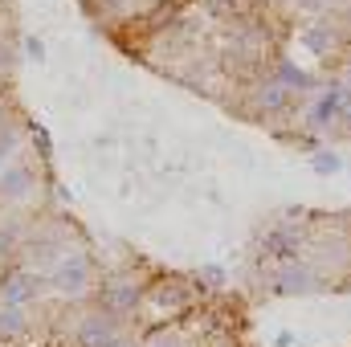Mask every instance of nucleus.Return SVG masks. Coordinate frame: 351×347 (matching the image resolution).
<instances>
[{
    "instance_id": "obj_1",
    "label": "nucleus",
    "mask_w": 351,
    "mask_h": 347,
    "mask_svg": "<svg viewBox=\"0 0 351 347\" xmlns=\"http://www.w3.org/2000/svg\"><path fill=\"white\" fill-rule=\"evenodd\" d=\"M49 282H53V290L58 294H66V298H82L90 286H94V265H90L86 254H62L58 265H53V274H49Z\"/></svg>"
},
{
    "instance_id": "obj_2",
    "label": "nucleus",
    "mask_w": 351,
    "mask_h": 347,
    "mask_svg": "<svg viewBox=\"0 0 351 347\" xmlns=\"http://www.w3.org/2000/svg\"><path fill=\"white\" fill-rule=\"evenodd\" d=\"M348 98H351L348 86L319 90V98H315L311 110H306V127H311V131H331V127H339V123H343V110H348Z\"/></svg>"
},
{
    "instance_id": "obj_3",
    "label": "nucleus",
    "mask_w": 351,
    "mask_h": 347,
    "mask_svg": "<svg viewBox=\"0 0 351 347\" xmlns=\"http://www.w3.org/2000/svg\"><path fill=\"white\" fill-rule=\"evenodd\" d=\"M98 302H102V311L106 315H131L135 311V302H139V282L135 278H106L102 282V290H98Z\"/></svg>"
},
{
    "instance_id": "obj_4",
    "label": "nucleus",
    "mask_w": 351,
    "mask_h": 347,
    "mask_svg": "<svg viewBox=\"0 0 351 347\" xmlns=\"http://www.w3.org/2000/svg\"><path fill=\"white\" fill-rule=\"evenodd\" d=\"M119 344V319L106 311H94L78 323V347H114Z\"/></svg>"
},
{
    "instance_id": "obj_5",
    "label": "nucleus",
    "mask_w": 351,
    "mask_h": 347,
    "mask_svg": "<svg viewBox=\"0 0 351 347\" xmlns=\"http://www.w3.org/2000/svg\"><path fill=\"white\" fill-rule=\"evenodd\" d=\"M0 294H4V302L8 307H25L29 298H37L41 294V274H33V270H8L4 274V282H0Z\"/></svg>"
},
{
    "instance_id": "obj_6",
    "label": "nucleus",
    "mask_w": 351,
    "mask_h": 347,
    "mask_svg": "<svg viewBox=\"0 0 351 347\" xmlns=\"http://www.w3.org/2000/svg\"><path fill=\"white\" fill-rule=\"evenodd\" d=\"M265 258H278V261H298L302 254V233L298 229H286V225H278V229H269L262 241Z\"/></svg>"
},
{
    "instance_id": "obj_7",
    "label": "nucleus",
    "mask_w": 351,
    "mask_h": 347,
    "mask_svg": "<svg viewBox=\"0 0 351 347\" xmlns=\"http://www.w3.org/2000/svg\"><path fill=\"white\" fill-rule=\"evenodd\" d=\"M274 286H278V294H302V290H315V274L306 270V265H286V270H278V278H274Z\"/></svg>"
},
{
    "instance_id": "obj_8",
    "label": "nucleus",
    "mask_w": 351,
    "mask_h": 347,
    "mask_svg": "<svg viewBox=\"0 0 351 347\" xmlns=\"http://www.w3.org/2000/svg\"><path fill=\"white\" fill-rule=\"evenodd\" d=\"M335 41H339V33H335V25H327V21L306 25V33H302V45H306L311 53H331Z\"/></svg>"
},
{
    "instance_id": "obj_9",
    "label": "nucleus",
    "mask_w": 351,
    "mask_h": 347,
    "mask_svg": "<svg viewBox=\"0 0 351 347\" xmlns=\"http://www.w3.org/2000/svg\"><path fill=\"white\" fill-rule=\"evenodd\" d=\"M294 102V90L278 86V82H269V86L258 90V110H265V115H278V110H286Z\"/></svg>"
},
{
    "instance_id": "obj_10",
    "label": "nucleus",
    "mask_w": 351,
    "mask_h": 347,
    "mask_svg": "<svg viewBox=\"0 0 351 347\" xmlns=\"http://www.w3.org/2000/svg\"><path fill=\"white\" fill-rule=\"evenodd\" d=\"M29 184H33V172L29 168H8V172L0 176V196L4 200H21L29 192Z\"/></svg>"
},
{
    "instance_id": "obj_11",
    "label": "nucleus",
    "mask_w": 351,
    "mask_h": 347,
    "mask_svg": "<svg viewBox=\"0 0 351 347\" xmlns=\"http://www.w3.org/2000/svg\"><path fill=\"white\" fill-rule=\"evenodd\" d=\"M278 86L286 90H315V78L306 74V70H298L294 62H278V78H274Z\"/></svg>"
},
{
    "instance_id": "obj_12",
    "label": "nucleus",
    "mask_w": 351,
    "mask_h": 347,
    "mask_svg": "<svg viewBox=\"0 0 351 347\" xmlns=\"http://www.w3.org/2000/svg\"><path fill=\"white\" fill-rule=\"evenodd\" d=\"M25 331V315L16 307H4L0 311V335H21Z\"/></svg>"
},
{
    "instance_id": "obj_13",
    "label": "nucleus",
    "mask_w": 351,
    "mask_h": 347,
    "mask_svg": "<svg viewBox=\"0 0 351 347\" xmlns=\"http://www.w3.org/2000/svg\"><path fill=\"white\" fill-rule=\"evenodd\" d=\"M311 164H315V172H319V176H331V172H339V168H343V160H339V156H331V152H319Z\"/></svg>"
},
{
    "instance_id": "obj_14",
    "label": "nucleus",
    "mask_w": 351,
    "mask_h": 347,
    "mask_svg": "<svg viewBox=\"0 0 351 347\" xmlns=\"http://www.w3.org/2000/svg\"><path fill=\"white\" fill-rule=\"evenodd\" d=\"M152 347H184V344H180L176 335H160V339H156V344H152Z\"/></svg>"
},
{
    "instance_id": "obj_15",
    "label": "nucleus",
    "mask_w": 351,
    "mask_h": 347,
    "mask_svg": "<svg viewBox=\"0 0 351 347\" xmlns=\"http://www.w3.org/2000/svg\"><path fill=\"white\" fill-rule=\"evenodd\" d=\"M339 127H343V131L351 135V98H348V110H343V123H339Z\"/></svg>"
},
{
    "instance_id": "obj_16",
    "label": "nucleus",
    "mask_w": 351,
    "mask_h": 347,
    "mask_svg": "<svg viewBox=\"0 0 351 347\" xmlns=\"http://www.w3.org/2000/svg\"><path fill=\"white\" fill-rule=\"evenodd\" d=\"M114 347H139V344H127V339H119V344H114Z\"/></svg>"
},
{
    "instance_id": "obj_17",
    "label": "nucleus",
    "mask_w": 351,
    "mask_h": 347,
    "mask_svg": "<svg viewBox=\"0 0 351 347\" xmlns=\"http://www.w3.org/2000/svg\"><path fill=\"white\" fill-rule=\"evenodd\" d=\"M348 90H351V70H348Z\"/></svg>"
}]
</instances>
